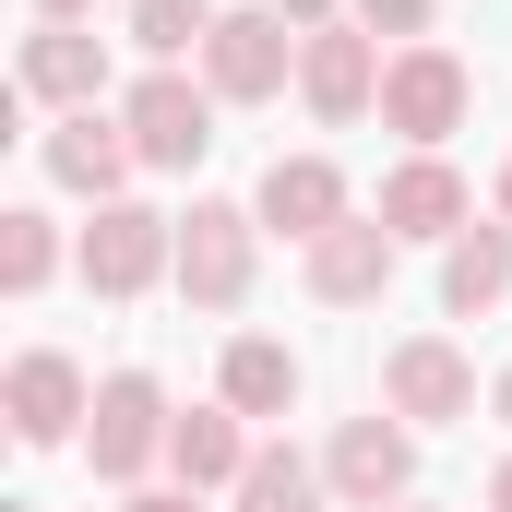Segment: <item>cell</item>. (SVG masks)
Listing matches in <instances>:
<instances>
[{"mask_svg":"<svg viewBox=\"0 0 512 512\" xmlns=\"http://www.w3.org/2000/svg\"><path fill=\"white\" fill-rule=\"evenodd\" d=\"M167 382L155 370H108L96 382V417H84V453H96V477L108 489H143V465H167Z\"/></svg>","mask_w":512,"mask_h":512,"instance_id":"1","label":"cell"},{"mask_svg":"<svg viewBox=\"0 0 512 512\" xmlns=\"http://www.w3.org/2000/svg\"><path fill=\"white\" fill-rule=\"evenodd\" d=\"M465 108H477V72L453 60V48H393V72H382V131H405L417 155H441V131H465Z\"/></svg>","mask_w":512,"mask_h":512,"instance_id":"2","label":"cell"},{"mask_svg":"<svg viewBox=\"0 0 512 512\" xmlns=\"http://www.w3.org/2000/svg\"><path fill=\"white\" fill-rule=\"evenodd\" d=\"M286 72H298V24L262 0V12H215V36H203V84L227 96V108H262V96H286Z\"/></svg>","mask_w":512,"mask_h":512,"instance_id":"3","label":"cell"},{"mask_svg":"<svg viewBox=\"0 0 512 512\" xmlns=\"http://www.w3.org/2000/svg\"><path fill=\"white\" fill-rule=\"evenodd\" d=\"M215 108H227L215 84H191V72H143V84L120 96L131 155H143V167H203V155H215Z\"/></svg>","mask_w":512,"mask_h":512,"instance_id":"4","label":"cell"},{"mask_svg":"<svg viewBox=\"0 0 512 512\" xmlns=\"http://www.w3.org/2000/svg\"><path fill=\"white\" fill-rule=\"evenodd\" d=\"M251 251H262L251 203H191L179 215V298L191 310H239L251 298Z\"/></svg>","mask_w":512,"mask_h":512,"instance_id":"5","label":"cell"},{"mask_svg":"<svg viewBox=\"0 0 512 512\" xmlns=\"http://www.w3.org/2000/svg\"><path fill=\"white\" fill-rule=\"evenodd\" d=\"M382 36H370V24H310V36H298V96H310V120H370V108H382Z\"/></svg>","mask_w":512,"mask_h":512,"instance_id":"6","label":"cell"},{"mask_svg":"<svg viewBox=\"0 0 512 512\" xmlns=\"http://www.w3.org/2000/svg\"><path fill=\"white\" fill-rule=\"evenodd\" d=\"M155 274H179V215H155V203H96V227H84V286H96V298H143Z\"/></svg>","mask_w":512,"mask_h":512,"instance_id":"7","label":"cell"},{"mask_svg":"<svg viewBox=\"0 0 512 512\" xmlns=\"http://www.w3.org/2000/svg\"><path fill=\"white\" fill-rule=\"evenodd\" d=\"M382 393L405 429H453V417H477V370H465V346L453 334H405L382 358Z\"/></svg>","mask_w":512,"mask_h":512,"instance_id":"8","label":"cell"},{"mask_svg":"<svg viewBox=\"0 0 512 512\" xmlns=\"http://www.w3.org/2000/svg\"><path fill=\"white\" fill-rule=\"evenodd\" d=\"M322 477H334V501L393 512L405 489H417V429H405V417H346L334 453H322Z\"/></svg>","mask_w":512,"mask_h":512,"instance_id":"9","label":"cell"},{"mask_svg":"<svg viewBox=\"0 0 512 512\" xmlns=\"http://www.w3.org/2000/svg\"><path fill=\"white\" fill-rule=\"evenodd\" d=\"M0 417H12V441H72V429L96 417V393H84V370H72L60 346H24L12 382H0Z\"/></svg>","mask_w":512,"mask_h":512,"instance_id":"10","label":"cell"},{"mask_svg":"<svg viewBox=\"0 0 512 512\" xmlns=\"http://www.w3.org/2000/svg\"><path fill=\"white\" fill-rule=\"evenodd\" d=\"M393 262H405V239H393L382 215H346L334 239H310V298L322 310H370L393 286Z\"/></svg>","mask_w":512,"mask_h":512,"instance_id":"11","label":"cell"},{"mask_svg":"<svg viewBox=\"0 0 512 512\" xmlns=\"http://www.w3.org/2000/svg\"><path fill=\"white\" fill-rule=\"evenodd\" d=\"M251 215H262V227H286V239L310 251V239H334L358 203H346V167H334V155H274V167H262V203H251Z\"/></svg>","mask_w":512,"mask_h":512,"instance_id":"12","label":"cell"},{"mask_svg":"<svg viewBox=\"0 0 512 512\" xmlns=\"http://www.w3.org/2000/svg\"><path fill=\"white\" fill-rule=\"evenodd\" d=\"M131 167H143V155H131V120H108V108H72V120L48 131V179L84 191V203H120Z\"/></svg>","mask_w":512,"mask_h":512,"instance_id":"13","label":"cell"},{"mask_svg":"<svg viewBox=\"0 0 512 512\" xmlns=\"http://www.w3.org/2000/svg\"><path fill=\"white\" fill-rule=\"evenodd\" d=\"M370 215H382L393 239H441V251L477 227V203H465V179H453L441 155H405V167L382 179V203H370Z\"/></svg>","mask_w":512,"mask_h":512,"instance_id":"14","label":"cell"},{"mask_svg":"<svg viewBox=\"0 0 512 512\" xmlns=\"http://www.w3.org/2000/svg\"><path fill=\"white\" fill-rule=\"evenodd\" d=\"M24 96L60 108V120L96 108V96H108V36H84V24H36V36H24Z\"/></svg>","mask_w":512,"mask_h":512,"instance_id":"15","label":"cell"},{"mask_svg":"<svg viewBox=\"0 0 512 512\" xmlns=\"http://www.w3.org/2000/svg\"><path fill=\"white\" fill-rule=\"evenodd\" d=\"M251 453H262V441H251L239 405H191V417L167 429V477H179V489H239Z\"/></svg>","mask_w":512,"mask_h":512,"instance_id":"16","label":"cell"},{"mask_svg":"<svg viewBox=\"0 0 512 512\" xmlns=\"http://www.w3.org/2000/svg\"><path fill=\"white\" fill-rule=\"evenodd\" d=\"M501 298H512V227H465V239L441 251V310L477 322V310H501Z\"/></svg>","mask_w":512,"mask_h":512,"instance_id":"17","label":"cell"},{"mask_svg":"<svg viewBox=\"0 0 512 512\" xmlns=\"http://www.w3.org/2000/svg\"><path fill=\"white\" fill-rule=\"evenodd\" d=\"M215 405H239V417H286V405H298V358H286L274 334H239L227 370H215Z\"/></svg>","mask_w":512,"mask_h":512,"instance_id":"18","label":"cell"},{"mask_svg":"<svg viewBox=\"0 0 512 512\" xmlns=\"http://www.w3.org/2000/svg\"><path fill=\"white\" fill-rule=\"evenodd\" d=\"M322 489H334V477H322L310 453H286V441H262V453H251V477H239L227 501H239V512H322Z\"/></svg>","mask_w":512,"mask_h":512,"instance_id":"19","label":"cell"},{"mask_svg":"<svg viewBox=\"0 0 512 512\" xmlns=\"http://www.w3.org/2000/svg\"><path fill=\"white\" fill-rule=\"evenodd\" d=\"M203 36H215V0H131V48H143L155 72H167L179 48L203 60Z\"/></svg>","mask_w":512,"mask_h":512,"instance_id":"20","label":"cell"},{"mask_svg":"<svg viewBox=\"0 0 512 512\" xmlns=\"http://www.w3.org/2000/svg\"><path fill=\"white\" fill-rule=\"evenodd\" d=\"M48 274H60V227H48L36 203H12V215H0V286H12V298H36Z\"/></svg>","mask_w":512,"mask_h":512,"instance_id":"21","label":"cell"},{"mask_svg":"<svg viewBox=\"0 0 512 512\" xmlns=\"http://www.w3.org/2000/svg\"><path fill=\"white\" fill-rule=\"evenodd\" d=\"M358 24H370V36H405V48H417V36H429V0H358Z\"/></svg>","mask_w":512,"mask_h":512,"instance_id":"22","label":"cell"},{"mask_svg":"<svg viewBox=\"0 0 512 512\" xmlns=\"http://www.w3.org/2000/svg\"><path fill=\"white\" fill-rule=\"evenodd\" d=\"M120 512H203V489H131Z\"/></svg>","mask_w":512,"mask_h":512,"instance_id":"23","label":"cell"},{"mask_svg":"<svg viewBox=\"0 0 512 512\" xmlns=\"http://www.w3.org/2000/svg\"><path fill=\"white\" fill-rule=\"evenodd\" d=\"M274 12H286L298 36H310V24H334V0H274Z\"/></svg>","mask_w":512,"mask_h":512,"instance_id":"24","label":"cell"},{"mask_svg":"<svg viewBox=\"0 0 512 512\" xmlns=\"http://www.w3.org/2000/svg\"><path fill=\"white\" fill-rule=\"evenodd\" d=\"M84 12H96V0H36V24H84Z\"/></svg>","mask_w":512,"mask_h":512,"instance_id":"25","label":"cell"},{"mask_svg":"<svg viewBox=\"0 0 512 512\" xmlns=\"http://www.w3.org/2000/svg\"><path fill=\"white\" fill-rule=\"evenodd\" d=\"M489 512H512V453H501V477H489Z\"/></svg>","mask_w":512,"mask_h":512,"instance_id":"26","label":"cell"},{"mask_svg":"<svg viewBox=\"0 0 512 512\" xmlns=\"http://www.w3.org/2000/svg\"><path fill=\"white\" fill-rule=\"evenodd\" d=\"M501 227H512V167H501Z\"/></svg>","mask_w":512,"mask_h":512,"instance_id":"27","label":"cell"},{"mask_svg":"<svg viewBox=\"0 0 512 512\" xmlns=\"http://www.w3.org/2000/svg\"><path fill=\"white\" fill-rule=\"evenodd\" d=\"M501 417H512V370H501Z\"/></svg>","mask_w":512,"mask_h":512,"instance_id":"28","label":"cell"},{"mask_svg":"<svg viewBox=\"0 0 512 512\" xmlns=\"http://www.w3.org/2000/svg\"><path fill=\"white\" fill-rule=\"evenodd\" d=\"M0 512H36V501H0Z\"/></svg>","mask_w":512,"mask_h":512,"instance_id":"29","label":"cell"},{"mask_svg":"<svg viewBox=\"0 0 512 512\" xmlns=\"http://www.w3.org/2000/svg\"><path fill=\"white\" fill-rule=\"evenodd\" d=\"M393 512H417V501H393Z\"/></svg>","mask_w":512,"mask_h":512,"instance_id":"30","label":"cell"}]
</instances>
